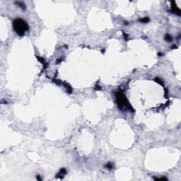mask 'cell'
Masks as SVG:
<instances>
[{
	"label": "cell",
	"mask_w": 181,
	"mask_h": 181,
	"mask_svg": "<svg viewBox=\"0 0 181 181\" xmlns=\"http://www.w3.org/2000/svg\"><path fill=\"white\" fill-rule=\"evenodd\" d=\"M14 25H15V29L16 30V32H18L20 34H23L24 33V31L26 30V24H24V22L21 21V22H19V21H16L14 22Z\"/></svg>",
	"instance_id": "cell-1"
}]
</instances>
